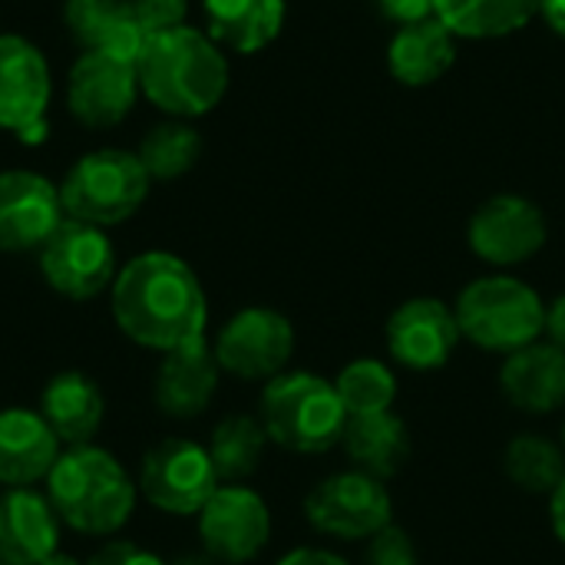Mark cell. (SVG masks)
<instances>
[{
	"instance_id": "2e32d148",
	"label": "cell",
	"mask_w": 565,
	"mask_h": 565,
	"mask_svg": "<svg viewBox=\"0 0 565 565\" xmlns=\"http://www.w3.org/2000/svg\"><path fill=\"white\" fill-rule=\"evenodd\" d=\"M460 338L463 334H460L457 315L440 298H411L397 305L384 328L391 358L407 371L444 367L454 358Z\"/></svg>"
},
{
	"instance_id": "60d3db41",
	"label": "cell",
	"mask_w": 565,
	"mask_h": 565,
	"mask_svg": "<svg viewBox=\"0 0 565 565\" xmlns=\"http://www.w3.org/2000/svg\"><path fill=\"white\" fill-rule=\"evenodd\" d=\"M563 447H565V424H563Z\"/></svg>"
},
{
	"instance_id": "d590c367",
	"label": "cell",
	"mask_w": 565,
	"mask_h": 565,
	"mask_svg": "<svg viewBox=\"0 0 565 565\" xmlns=\"http://www.w3.org/2000/svg\"><path fill=\"white\" fill-rule=\"evenodd\" d=\"M275 565H351L348 559L328 553V550H311V546H301V550H291L285 553Z\"/></svg>"
},
{
	"instance_id": "d4e9b609",
	"label": "cell",
	"mask_w": 565,
	"mask_h": 565,
	"mask_svg": "<svg viewBox=\"0 0 565 565\" xmlns=\"http://www.w3.org/2000/svg\"><path fill=\"white\" fill-rule=\"evenodd\" d=\"M209 36L242 56L265 50L285 26V0H202Z\"/></svg>"
},
{
	"instance_id": "d6a6232c",
	"label": "cell",
	"mask_w": 565,
	"mask_h": 565,
	"mask_svg": "<svg viewBox=\"0 0 565 565\" xmlns=\"http://www.w3.org/2000/svg\"><path fill=\"white\" fill-rule=\"evenodd\" d=\"M86 565H166L156 553L142 550L139 543H129V540H113L106 543L103 550L93 553V559Z\"/></svg>"
},
{
	"instance_id": "30bf717a",
	"label": "cell",
	"mask_w": 565,
	"mask_h": 565,
	"mask_svg": "<svg viewBox=\"0 0 565 565\" xmlns=\"http://www.w3.org/2000/svg\"><path fill=\"white\" fill-rule=\"evenodd\" d=\"M218 487L222 480L212 467V457L195 440H162L142 457L139 467L142 497L169 516H199Z\"/></svg>"
},
{
	"instance_id": "1f68e13d",
	"label": "cell",
	"mask_w": 565,
	"mask_h": 565,
	"mask_svg": "<svg viewBox=\"0 0 565 565\" xmlns=\"http://www.w3.org/2000/svg\"><path fill=\"white\" fill-rule=\"evenodd\" d=\"M139 26L146 30V36L152 33H166L185 23L189 13V0H129Z\"/></svg>"
},
{
	"instance_id": "5b68a950",
	"label": "cell",
	"mask_w": 565,
	"mask_h": 565,
	"mask_svg": "<svg viewBox=\"0 0 565 565\" xmlns=\"http://www.w3.org/2000/svg\"><path fill=\"white\" fill-rule=\"evenodd\" d=\"M454 315L467 341L493 354H513L540 341L546 301L513 275H483L457 295Z\"/></svg>"
},
{
	"instance_id": "44dd1931",
	"label": "cell",
	"mask_w": 565,
	"mask_h": 565,
	"mask_svg": "<svg viewBox=\"0 0 565 565\" xmlns=\"http://www.w3.org/2000/svg\"><path fill=\"white\" fill-rule=\"evenodd\" d=\"M63 26L83 53H106L136 63L146 43V30L139 26L129 0H66Z\"/></svg>"
},
{
	"instance_id": "4fadbf2b",
	"label": "cell",
	"mask_w": 565,
	"mask_h": 565,
	"mask_svg": "<svg viewBox=\"0 0 565 565\" xmlns=\"http://www.w3.org/2000/svg\"><path fill=\"white\" fill-rule=\"evenodd\" d=\"M199 540L202 550L222 565L252 563L271 540L268 503L248 487H218L199 510Z\"/></svg>"
},
{
	"instance_id": "4dcf8cb0",
	"label": "cell",
	"mask_w": 565,
	"mask_h": 565,
	"mask_svg": "<svg viewBox=\"0 0 565 565\" xmlns=\"http://www.w3.org/2000/svg\"><path fill=\"white\" fill-rule=\"evenodd\" d=\"M364 565H417V550L414 540L401 526H384L377 536L367 540Z\"/></svg>"
},
{
	"instance_id": "74e56055",
	"label": "cell",
	"mask_w": 565,
	"mask_h": 565,
	"mask_svg": "<svg viewBox=\"0 0 565 565\" xmlns=\"http://www.w3.org/2000/svg\"><path fill=\"white\" fill-rule=\"evenodd\" d=\"M540 13L550 23V30L565 36V0H540Z\"/></svg>"
},
{
	"instance_id": "277c9868",
	"label": "cell",
	"mask_w": 565,
	"mask_h": 565,
	"mask_svg": "<svg viewBox=\"0 0 565 565\" xmlns=\"http://www.w3.org/2000/svg\"><path fill=\"white\" fill-rule=\"evenodd\" d=\"M258 420L268 440L291 454H328L331 447H341L348 411L334 381L311 371H285L265 381Z\"/></svg>"
},
{
	"instance_id": "484cf974",
	"label": "cell",
	"mask_w": 565,
	"mask_h": 565,
	"mask_svg": "<svg viewBox=\"0 0 565 565\" xmlns=\"http://www.w3.org/2000/svg\"><path fill=\"white\" fill-rule=\"evenodd\" d=\"M434 10L457 40H497L523 30L540 0H434Z\"/></svg>"
},
{
	"instance_id": "d6986e66",
	"label": "cell",
	"mask_w": 565,
	"mask_h": 565,
	"mask_svg": "<svg viewBox=\"0 0 565 565\" xmlns=\"http://www.w3.org/2000/svg\"><path fill=\"white\" fill-rule=\"evenodd\" d=\"M60 460V440L40 411H0V487L20 490L50 477Z\"/></svg>"
},
{
	"instance_id": "9a60e30c",
	"label": "cell",
	"mask_w": 565,
	"mask_h": 565,
	"mask_svg": "<svg viewBox=\"0 0 565 565\" xmlns=\"http://www.w3.org/2000/svg\"><path fill=\"white\" fill-rule=\"evenodd\" d=\"M66 218L60 185L30 169L0 172V255L40 252Z\"/></svg>"
},
{
	"instance_id": "9c48e42d",
	"label": "cell",
	"mask_w": 565,
	"mask_h": 565,
	"mask_svg": "<svg viewBox=\"0 0 565 565\" xmlns=\"http://www.w3.org/2000/svg\"><path fill=\"white\" fill-rule=\"evenodd\" d=\"M50 63L40 46L20 33H0V129L23 146H40L50 136Z\"/></svg>"
},
{
	"instance_id": "e575fe53",
	"label": "cell",
	"mask_w": 565,
	"mask_h": 565,
	"mask_svg": "<svg viewBox=\"0 0 565 565\" xmlns=\"http://www.w3.org/2000/svg\"><path fill=\"white\" fill-rule=\"evenodd\" d=\"M543 334L550 344L563 348L565 351V291L556 295L550 305H546V321H543Z\"/></svg>"
},
{
	"instance_id": "7a4b0ae2",
	"label": "cell",
	"mask_w": 565,
	"mask_h": 565,
	"mask_svg": "<svg viewBox=\"0 0 565 565\" xmlns=\"http://www.w3.org/2000/svg\"><path fill=\"white\" fill-rule=\"evenodd\" d=\"M139 93L172 119H199L212 113L228 89V60L222 46L182 23L146 36L136 56Z\"/></svg>"
},
{
	"instance_id": "ac0fdd59",
	"label": "cell",
	"mask_w": 565,
	"mask_h": 565,
	"mask_svg": "<svg viewBox=\"0 0 565 565\" xmlns=\"http://www.w3.org/2000/svg\"><path fill=\"white\" fill-rule=\"evenodd\" d=\"M218 377H222V367L209 341H195L179 351H169L162 354V364L152 384L156 407L172 420H192L212 404L218 391Z\"/></svg>"
},
{
	"instance_id": "f546056e",
	"label": "cell",
	"mask_w": 565,
	"mask_h": 565,
	"mask_svg": "<svg viewBox=\"0 0 565 565\" xmlns=\"http://www.w3.org/2000/svg\"><path fill=\"white\" fill-rule=\"evenodd\" d=\"M334 391L348 411V417L384 414L397 401V377L377 358H358L334 377Z\"/></svg>"
},
{
	"instance_id": "6da1fadb",
	"label": "cell",
	"mask_w": 565,
	"mask_h": 565,
	"mask_svg": "<svg viewBox=\"0 0 565 565\" xmlns=\"http://www.w3.org/2000/svg\"><path fill=\"white\" fill-rule=\"evenodd\" d=\"M116 328L149 351H179L205 341L209 301L199 275L172 252H142L119 268L113 288Z\"/></svg>"
},
{
	"instance_id": "ba28073f",
	"label": "cell",
	"mask_w": 565,
	"mask_h": 565,
	"mask_svg": "<svg viewBox=\"0 0 565 565\" xmlns=\"http://www.w3.org/2000/svg\"><path fill=\"white\" fill-rule=\"evenodd\" d=\"M308 523L331 540H371L394 523V500L387 487L361 470L331 473L305 497Z\"/></svg>"
},
{
	"instance_id": "ab89813d",
	"label": "cell",
	"mask_w": 565,
	"mask_h": 565,
	"mask_svg": "<svg viewBox=\"0 0 565 565\" xmlns=\"http://www.w3.org/2000/svg\"><path fill=\"white\" fill-rule=\"evenodd\" d=\"M40 565H83V563H76L73 556H66V553H53L50 559H43Z\"/></svg>"
},
{
	"instance_id": "3957f363",
	"label": "cell",
	"mask_w": 565,
	"mask_h": 565,
	"mask_svg": "<svg viewBox=\"0 0 565 565\" xmlns=\"http://www.w3.org/2000/svg\"><path fill=\"white\" fill-rule=\"evenodd\" d=\"M46 500L63 526L83 536H113L136 510V483L109 450L66 447L46 477Z\"/></svg>"
},
{
	"instance_id": "83f0119b",
	"label": "cell",
	"mask_w": 565,
	"mask_h": 565,
	"mask_svg": "<svg viewBox=\"0 0 565 565\" xmlns=\"http://www.w3.org/2000/svg\"><path fill=\"white\" fill-rule=\"evenodd\" d=\"M136 156L152 182H172L199 162L202 136L189 119H166L142 136Z\"/></svg>"
},
{
	"instance_id": "8d00e7d4",
	"label": "cell",
	"mask_w": 565,
	"mask_h": 565,
	"mask_svg": "<svg viewBox=\"0 0 565 565\" xmlns=\"http://www.w3.org/2000/svg\"><path fill=\"white\" fill-rule=\"evenodd\" d=\"M550 523H553L556 540L565 546V477L563 483L550 493Z\"/></svg>"
},
{
	"instance_id": "52a82bcc",
	"label": "cell",
	"mask_w": 565,
	"mask_h": 565,
	"mask_svg": "<svg viewBox=\"0 0 565 565\" xmlns=\"http://www.w3.org/2000/svg\"><path fill=\"white\" fill-rule=\"evenodd\" d=\"M36 265L43 281L70 301H89L103 295L119 275L109 235L76 218L60 222V228L40 245Z\"/></svg>"
},
{
	"instance_id": "7402d4cb",
	"label": "cell",
	"mask_w": 565,
	"mask_h": 565,
	"mask_svg": "<svg viewBox=\"0 0 565 565\" xmlns=\"http://www.w3.org/2000/svg\"><path fill=\"white\" fill-rule=\"evenodd\" d=\"M40 417L50 424L63 447H86L103 427L106 397L83 371H63L46 381L40 394Z\"/></svg>"
},
{
	"instance_id": "ffe728a7",
	"label": "cell",
	"mask_w": 565,
	"mask_h": 565,
	"mask_svg": "<svg viewBox=\"0 0 565 565\" xmlns=\"http://www.w3.org/2000/svg\"><path fill=\"white\" fill-rule=\"evenodd\" d=\"M503 397L523 414H553L565 404V351L550 341H533L507 354L500 367Z\"/></svg>"
},
{
	"instance_id": "603a6c76",
	"label": "cell",
	"mask_w": 565,
	"mask_h": 565,
	"mask_svg": "<svg viewBox=\"0 0 565 565\" xmlns=\"http://www.w3.org/2000/svg\"><path fill=\"white\" fill-rule=\"evenodd\" d=\"M457 60V36L437 20H420L397 26L387 43V70L401 86L420 89L447 76Z\"/></svg>"
},
{
	"instance_id": "e0dca14e",
	"label": "cell",
	"mask_w": 565,
	"mask_h": 565,
	"mask_svg": "<svg viewBox=\"0 0 565 565\" xmlns=\"http://www.w3.org/2000/svg\"><path fill=\"white\" fill-rule=\"evenodd\" d=\"M60 546V516L33 487L0 493V563L40 565Z\"/></svg>"
},
{
	"instance_id": "836d02e7",
	"label": "cell",
	"mask_w": 565,
	"mask_h": 565,
	"mask_svg": "<svg viewBox=\"0 0 565 565\" xmlns=\"http://www.w3.org/2000/svg\"><path fill=\"white\" fill-rule=\"evenodd\" d=\"M377 10L391 23H397V26H407V23H420V20L437 17L434 0H377Z\"/></svg>"
},
{
	"instance_id": "7c38bea8",
	"label": "cell",
	"mask_w": 565,
	"mask_h": 565,
	"mask_svg": "<svg viewBox=\"0 0 565 565\" xmlns=\"http://www.w3.org/2000/svg\"><path fill=\"white\" fill-rule=\"evenodd\" d=\"M546 238L550 225L543 209L533 199L513 192L487 199L467 225V242L473 255L493 268H516L530 262L543 252Z\"/></svg>"
},
{
	"instance_id": "b9f144b4",
	"label": "cell",
	"mask_w": 565,
	"mask_h": 565,
	"mask_svg": "<svg viewBox=\"0 0 565 565\" xmlns=\"http://www.w3.org/2000/svg\"><path fill=\"white\" fill-rule=\"evenodd\" d=\"M0 565H3V563H0Z\"/></svg>"
},
{
	"instance_id": "4316f807",
	"label": "cell",
	"mask_w": 565,
	"mask_h": 565,
	"mask_svg": "<svg viewBox=\"0 0 565 565\" xmlns=\"http://www.w3.org/2000/svg\"><path fill=\"white\" fill-rule=\"evenodd\" d=\"M265 447H268V434H265L262 420L248 417V414H232L212 430V440L205 450L212 457L218 480L238 483L262 467Z\"/></svg>"
},
{
	"instance_id": "f35d334b",
	"label": "cell",
	"mask_w": 565,
	"mask_h": 565,
	"mask_svg": "<svg viewBox=\"0 0 565 565\" xmlns=\"http://www.w3.org/2000/svg\"><path fill=\"white\" fill-rule=\"evenodd\" d=\"M166 565H222L218 559H212L209 553H185V556H179V559H172V563Z\"/></svg>"
},
{
	"instance_id": "f1b7e54d",
	"label": "cell",
	"mask_w": 565,
	"mask_h": 565,
	"mask_svg": "<svg viewBox=\"0 0 565 565\" xmlns=\"http://www.w3.org/2000/svg\"><path fill=\"white\" fill-rule=\"evenodd\" d=\"M507 477L533 497H550L565 477V447L543 434H520L503 454Z\"/></svg>"
},
{
	"instance_id": "8992f818",
	"label": "cell",
	"mask_w": 565,
	"mask_h": 565,
	"mask_svg": "<svg viewBox=\"0 0 565 565\" xmlns=\"http://www.w3.org/2000/svg\"><path fill=\"white\" fill-rule=\"evenodd\" d=\"M149 189L152 179L136 152L93 149L66 169L60 182V202L66 218L109 228L132 218L142 209Z\"/></svg>"
},
{
	"instance_id": "8fae6325",
	"label": "cell",
	"mask_w": 565,
	"mask_h": 565,
	"mask_svg": "<svg viewBox=\"0 0 565 565\" xmlns=\"http://www.w3.org/2000/svg\"><path fill=\"white\" fill-rule=\"evenodd\" d=\"M215 361L238 381H271L285 374L295 351V328L275 308H242L225 321L215 344Z\"/></svg>"
},
{
	"instance_id": "cb8c5ba5",
	"label": "cell",
	"mask_w": 565,
	"mask_h": 565,
	"mask_svg": "<svg viewBox=\"0 0 565 565\" xmlns=\"http://www.w3.org/2000/svg\"><path fill=\"white\" fill-rule=\"evenodd\" d=\"M341 450L351 460L354 470L374 477V480H391L397 477L407 460H411V430L407 424L394 414H364V417H348V427L341 434Z\"/></svg>"
},
{
	"instance_id": "5bb4252c",
	"label": "cell",
	"mask_w": 565,
	"mask_h": 565,
	"mask_svg": "<svg viewBox=\"0 0 565 565\" xmlns=\"http://www.w3.org/2000/svg\"><path fill=\"white\" fill-rule=\"evenodd\" d=\"M139 96L136 63L106 53H79L66 76V109L86 129L119 126Z\"/></svg>"
}]
</instances>
